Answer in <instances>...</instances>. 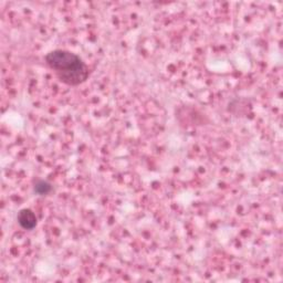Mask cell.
<instances>
[{
  "mask_svg": "<svg viewBox=\"0 0 283 283\" xmlns=\"http://www.w3.org/2000/svg\"><path fill=\"white\" fill-rule=\"evenodd\" d=\"M48 67L55 72L63 83L76 86L83 83L89 78V68L76 53L67 50H53L46 58Z\"/></svg>",
  "mask_w": 283,
  "mask_h": 283,
  "instance_id": "6da1fadb",
  "label": "cell"
},
{
  "mask_svg": "<svg viewBox=\"0 0 283 283\" xmlns=\"http://www.w3.org/2000/svg\"><path fill=\"white\" fill-rule=\"evenodd\" d=\"M18 222L21 227L26 230H32L35 228L38 223L37 217H35L34 213L30 209H23L20 210L17 216Z\"/></svg>",
  "mask_w": 283,
  "mask_h": 283,
  "instance_id": "7a4b0ae2",
  "label": "cell"
},
{
  "mask_svg": "<svg viewBox=\"0 0 283 283\" xmlns=\"http://www.w3.org/2000/svg\"><path fill=\"white\" fill-rule=\"evenodd\" d=\"M52 191V187L46 180H39L34 184V192L39 195H47Z\"/></svg>",
  "mask_w": 283,
  "mask_h": 283,
  "instance_id": "3957f363",
  "label": "cell"
}]
</instances>
